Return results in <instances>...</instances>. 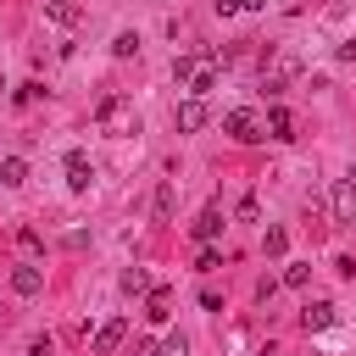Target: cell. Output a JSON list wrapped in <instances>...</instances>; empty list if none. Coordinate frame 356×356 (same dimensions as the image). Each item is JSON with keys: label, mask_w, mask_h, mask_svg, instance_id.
Returning a JSON list of instances; mask_svg holds the SVG:
<instances>
[{"label": "cell", "mask_w": 356, "mask_h": 356, "mask_svg": "<svg viewBox=\"0 0 356 356\" xmlns=\"http://www.w3.org/2000/svg\"><path fill=\"white\" fill-rule=\"evenodd\" d=\"M222 134H228L234 145H256V139H267V128H261V117H256L250 106L228 111V117H222Z\"/></svg>", "instance_id": "1"}, {"label": "cell", "mask_w": 356, "mask_h": 356, "mask_svg": "<svg viewBox=\"0 0 356 356\" xmlns=\"http://www.w3.org/2000/svg\"><path fill=\"white\" fill-rule=\"evenodd\" d=\"M122 339H128V317H111V323L95 328V345H89V350H95V356H117Z\"/></svg>", "instance_id": "2"}, {"label": "cell", "mask_w": 356, "mask_h": 356, "mask_svg": "<svg viewBox=\"0 0 356 356\" xmlns=\"http://www.w3.org/2000/svg\"><path fill=\"white\" fill-rule=\"evenodd\" d=\"M95 122H106V128H122V134H139V117H122V100H117V95H100V106H95Z\"/></svg>", "instance_id": "3"}, {"label": "cell", "mask_w": 356, "mask_h": 356, "mask_svg": "<svg viewBox=\"0 0 356 356\" xmlns=\"http://www.w3.org/2000/svg\"><path fill=\"white\" fill-rule=\"evenodd\" d=\"M89 184H95V167H89V156H83V150H67V189H72V195H83Z\"/></svg>", "instance_id": "4"}, {"label": "cell", "mask_w": 356, "mask_h": 356, "mask_svg": "<svg viewBox=\"0 0 356 356\" xmlns=\"http://www.w3.org/2000/svg\"><path fill=\"white\" fill-rule=\"evenodd\" d=\"M334 222H356V178L334 184Z\"/></svg>", "instance_id": "5"}, {"label": "cell", "mask_w": 356, "mask_h": 356, "mask_svg": "<svg viewBox=\"0 0 356 356\" xmlns=\"http://www.w3.org/2000/svg\"><path fill=\"white\" fill-rule=\"evenodd\" d=\"M11 289H17V295H39V289H44V267H33V261L11 267Z\"/></svg>", "instance_id": "6"}, {"label": "cell", "mask_w": 356, "mask_h": 356, "mask_svg": "<svg viewBox=\"0 0 356 356\" xmlns=\"http://www.w3.org/2000/svg\"><path fill=\"white\" fill-rule=\"evenodd\" d=\"M189 234H195V239H200V245H211V239H217V234H222V211H217V206H206V211H200V217H195V222H189Z\"/></svg>", "instance_id": "7"}, {"label": "cell", "mask_w": 356, "mask_h": 356, "mask_svg": "<svg viewBox=\"0 0 356 356\" xmlns=\"http://www.w3.org/2000/svg\"><path fill=\"white\" fill-rule=\"evenodd\" d=\"M328 323H334V306H328V300H306V306H300V328H306V334H317V328H328Z\"/></svg>", "instance_id": "8"}, {"label": "cell", "mask_w": 356, "mask_h": 356, "mask_svg": "<svg viewBox=\"0 0 356 356\" xmlns=\"http://www.w3.org/2000/svg\"><path fill=\"white\" fill-rule=\"evenodd\" d=\"M261 128H267V139H295V117H289V111H284V106H273V111H267V122H261Z\"/></svg>", "instance_id": "9"}, {"label": "cell", "mask_w": 356, "mask_h": 356, "mask_svg": "<svg viewBox=\"0 0 356 356\" xmlns=\"http://www.w3.org/2000/svg\"><path fill=\"white\" fill-rule=\"evenodd\" d=\"M217 89V67L211 61H195V72H189V95H211Z\"/></svg>", "instance_id": "10"}, {"label": "cell", "mask_w": 356, "mask_h": 356, "mask_svg": "<svg viewBox=\"0 0 356 356\" xmlns=\"http://www.w3.org/2000/svg\"><path fill=\"white\" fill-rule=\"evenodd\" d=\"M178 128H184V134H195V128H206V106H200V95L178 106Z\"/></svg>", "instance_id": "11"}, {"label": "cell", "mask_w": 356, "mask_h": 356, "mask_svg": "<svg viewBox=\"0 0 356 356\" xmlns=\"http://www.w3.org/2000/svg\"><path fill=\"white\" fill-rule=\"evenodd\" d=\"M150 323H167L172 317V289H150V306H145Z\"/></svg>", "instance_id": "12"}, {"label": "cell", "mask_w": 356, "mask_h": 356, "mask_svg": "<svg viewBox=\"0 0 356 356\" xmlns=\"http://www.w3.org/2000/svg\"><path fill=\"white\" fill-rule=\"evenodd\" d=\"M22 178H28V161H22V156H0V184H6V189H17Z\"/></svg>", "instance_id": "13"}, {"label": "cell", "mask_w": 356, "mask_h": 356, "mask_svg": "<svg viewBox=\"0 0 356 356\" xmlns=\"http://www.w3.org/2000/svg\"><path fill=\"white\" fill-rule=\"evenodd\" d=\"M261 250H267V256H284V250H289V234H284V228H267V234H261Z\"/></svg>", "instance_id": "14"}, {"label": "cell", "mask_w": 356, "mask_h": 356, "mask_svg": "<svg viewBox=\"0 0 356 356\" xmlns=\"http://www.w3.org/2000/svg\"><path fill=\"white\" fill-rule=\"evenodd\" d=\"M284 284H289V289H306V284H312V267H306V261H289V267H284Z\"/></svg>", "instance_id": "15"}, {"label": "cell", "mask_w": 356, "mask_h": 356, "mask_svg": "<svg viewBox=\"0 0 356 356\" xmlns=\"http://www.w3.org/2000/svg\"><path fill=\"white\" fill-rule=\"evenodd\" d=\"M122 289H128V295H145V289H150L145 267H128V273H122Z\"/></svg>", "instance_id": "16"}, {"label": "cell", "mask_w": 356, "mask_h": 356, "mask_svg": "<svg viewBox=\"0 0 356 356\" xmlns=\"http://www.w3.org/2000/svg\"><path fill=\"white\" fill-rule=\"evenodd\" d=\"M44 17H56V22H78V6H67V0H50V6H44Z\"/></svg>", "instance_id": "17"}, {"label": "cell", "mask_w": 356, "mask_h": 356, "mask_svg": "<svg viewBox=\"0 0 356 356\" xmlns=\"http://www.w3.org/2000/svg\"><path fill=\"white\" fill-rule=\"evenodd\" d=\"M134 50H139V33H117V39H111V56H122V61H128Z\"/></svg>", "instance_id": "18"}, {"label": "cell", "mask_w": 356, "mask_h": 356, "mask_svg": "<svg viewBox=\"0 0 356 356\" xmlns=\"http://www.w3.org/2000/svg\"><path fill=\"white\" fill-rule=\"evenodd\" d=\"M167 217H172V184L156 189V222H167Z\"/></svg>", "instance_id": "19"}, {"label": "cell", "mask_w": 356, "mask_h": 356, "mask_svg": "<svg viewBox=\"0 0 356 356\" xmlns=\"http://www.w3.org/2000/svg\"><path fill=\"white\" fill-rule=\"evenodd\" d=\"M33 100H44V83H17V106H33Z\"/></svg>", "instance_id": "20"}, {"label": "cell", "mask_w": 356, "mask_h": 356, "mask_svg": "<svg viewBox=\"0 0 356 356\" xmlns=\"http://www.w3.org/2000/svg\"><path fill=\"white\" fill-rule=\"evenodd\" d=\"M156 356H189V345H184V334H172L167 345H156Z\"/></svg>", "instance_id": "21"}, {"label": "cell", "mask_w": 356, "mask_h": 356, "mask_svg": "<svg viewBox=\"0 0 356 356\" xmlns=\"http://www.w3.org/2000/svg\"><path fill=\"white\" fill-rule=\"evenodd\" d=\"M195 267H200V273H211V267H222V256H217V250H211V245H206V250H200V256H195Z\"/></svg>", "instance_id": "22"}, {"label": "cell", "mask_w": 356, "mask_h": 356, "mask_svg": "<svg viewBox=\"0 0 356 356\" xmlns=\"http://www.w3.org/2000/svg\"><path fill=\"white\" fill-rule=\"evenodd\" d=\"M339 61H356V39H350V44H339Z\"/></svg>", "instance_id": "23"}, {"label": "cell", "mask_w": 356, "mask_h": 356, "mask_svg": "<svg viewBox=\"0 0 356 356\" xmlns=\"http://www.w3.org/2000/svg\"><path fill=\"white\" fill-rule=\"evenodd\" d=\"M211 6H217L222 17H228V11H239V0H211Z\"/></svg>", "instance_id": "24"}, {"label": "cell", "mask_w": 356, "mask_h": 356, "mask_svg": "<svg viewBox=\"0 0 356 356\" xmlns=\"http://www.w3.org/2000/svg\"><path fill=\"white\" fill-rule=\"evenodd\" d=\"M239 11H267V0H239Z\"/></svg>", "instance_id": "25"}, {"label": "cell", "mask_w": 356, "mask_h": 356, "mask_svg": "<svg viewBox=\"0 0 356 356\" xmlns=\"http://www.w3.org/2000/svg\"><path fill=\"white\" fill-rule=\"evenodd\" d=\"M134 356H156V345H150V339H145V345H139V350H134Z\"/></svg>", "instance_id": "26"}]
</instances>
